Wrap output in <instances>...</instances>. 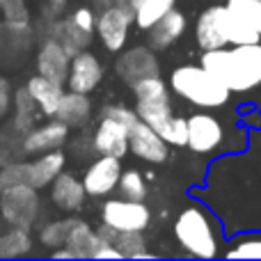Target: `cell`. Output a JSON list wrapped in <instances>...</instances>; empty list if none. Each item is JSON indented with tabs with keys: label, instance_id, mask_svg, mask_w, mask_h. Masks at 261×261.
Masks as SVG:
<instances>
[{
	"label": "cell",
	"instance_id": "cell-1",
	"mask_svg": "<svg viewBox=\"0 0 261 261\" xmlns=\"http://www.w3.org/2000/svg\"><path fill=\"white\" fill-rule=\"evenodd\" d=\"M202 67L218 76L229 92H252L261 87V41L236 44L234 48L204 50Z\"/></svg>",
	"mask_w": 261,
	"mask_h": 261
},
{
	"label": "cell",
	"instance_id": "cell-2",
	"mask_svg": "<svg viewBox=\"0 0 261 261\" xmlns=\"http://www.w3.org/2000/svg\"><path fill=\"white\" fill-rule=\"evenodd\" d=\"M170 87L176 96L199 108H220L229 99V87L213 76L206 67H195V64H184L176 67L170 76Z\"/></svg>",
	"mask_w": 261,
	"mask_h": 261
},
{
	"label": "cell",
	"instance_id": "cell-3",
	"mask_svg": "<svg viewBox=\"0 0 261 261\" xmlns=\"http://www.w3.org/2000/svg\"><path fill=\"white\" fill-rule=\"evenodd\" d=\"M174 236L179 245L197 259H213L218 254V227L206 208L190 204L176 216Z\"/></svg>",
	"mask_w": 261,
	"mask_h": 261
},
{
	"label": "cell",
	"instance_id": "cell-4",
	"mask_svg": "<svg viewBox=\"0 0 261 261\" xmlns=\"http://www.w3.org/2000/svg\"><path fill=\"white\" fill-rule=\"evenodd\" d=\"M135 94V113L142 122H147L149 126L156 130L163 128V124L172 117V99H170V87L161 76L142 78L133 87Z\"/></svg>",
	"mask_w": 261,
	"mask_h": 261
},
{
	"label": "cell",
	"instance_id": "cell-5",
	"mask_svg": "<svg viewBox=\"0 0 261 261\" xmlns=\"http://www.w3.org/2000/svg\"><path fill=\"white\" fill-rule=\"evenodd\" d=\"M0 218L5 225L14 227H32L41 218V197L39 190L30 184H18L0 193Z\"/></svg>",
	"mask_w": 261,
	"mask_h": 261
},
{
	"label": "cell",
	"instance_id": "cell-6",
	"mask_svg": "<svg viewBox=\"0 0 261 261\" xmlns=\"http://www.w3.org/2000/svg\"><path fill=\"white\" fill-rule=\"evenodd\" d=\"M135 25L133 9L128 3H110L99 9L96 16V37L108 53H119L126 48L130 28Z\"/></svg>",
	"mask_w": 261,
	"mask_h": 261
},
{
	"label": "cell",
	"instance_id": "cell-7",
	"mask_svg": "<svg viewBox=\"0 0 261 261\" xmlns=\"http://www.w3.org/2000/svg\"><path fill=\"white\" fill-rule=\"evenodd\" d=\"M101 222L115 231H144L151 222V211L140 199L106 197L101 204Z\"/></svg>",
	"mask_w": 261,
	"mask_h": 261
},
{
	"label": "cell",
	"instance_id": "cell-8",
	"mask_svg": "<svg viewBox=\"0 0 261 261\" xmlns=\"http://www.w3.org/2000/svg\"><path fill=\"white\" fill-rule=\"evenodd\" d=\"M122 158L117 156H96L83 170V186L87 195L94 199H106L117 190L119 179H122Z\"/></svg>",
	"mask_w": 261,
	"mask_h": 261
},
{
	"label": "cell",
	"instance_id": "cell-9",
	"mask_svg": "<svg viewBox=\"0 0 261 261\" xmlns=\"http://www.w3.org/2000/svg\"><path fill=\"white\" fill-rule=\"evenodd\" d=\"M115 73L122 83L133 87L142 78L161 76V64L151 46H130L126 50H119L115 60Z\"/></svg>",
	"mask_w": 261,
	"mask_h": 261
},
{
	"label": "cell",
	"instance_id": "cell-10",
	"mask_svg": "<svg viewBox=\"0 0 261 261\" xmlns=\"http://www.w3.org/2000/svg\"><path fill=\"white\" fill-rule=\"evenodd\" d=\"M71 140V128L58 117H46V122L35 124L28 133H23L21 147L23 156H37L44 151L62 149Z\"/></svg>",
	"mask_w": 261,
	"mask_h": 261
},
{
	"label": "cell",
	"instance_id": "cell-11",
	"mask_svg": "<svg viewBox=\"0 0 261 261\" xmlns=\"http://www.w3.org/2000/svg\"><path fill=\"white\" fill-rule=\"evenodd\" d=\"M128 153H133L135 158H140L144 163L161 165L170 156V144L161 138V133L153 126L138 119L128 128Z\"/></svg>",
	"mask_w": 261,
	"mask_h": 261
},
{
	"label": "cell",
	"instance_id": "cell-12",
	"mask_svg": "<svg viewBox=\"0 0 261 261\" xmlns=\"http://www.w3.org/2000/svg\"><path fill=\"white\" fill-rule=\"evenodd\" d=\"M103 76H106V67H103V62H101V58L85 48L71 58L67 90L92 94V92H96L99 85L103 83Z\"/></svg>",
	"mask_w": 261,
	"mask_h": 261
},
{
	"label": "cell",
	"instance_id": "cell-13",
	"mask_svg": "<svg viewBox=\"0 0 261 261\" xmlns=\"http://www.w3.org/2000/svg\"><path fill=\"white\" fill-rule=\"evenodd\" d=\"M69 67H71V55L64 50V46L53 37H41L39 48L35 53V69L37 73L50 78L55 83L67 85Z\"/></svg>",
	"mask_w": 261,
	"mask_h": 261
},
{
	"label": "cell",
	"instance_id": "cell-14",
	"mask_svg": "<svg viewBox=\"0 0 261 261\" xmlns=\"http://www.w3.org/2000/svg\"><path fill=\"white\" fill-rule=\"evenodd\" d=\"M92 147L96 156H117L124 158L128 153V126L113 117L101 115L92 130Z\"/></svg>",
	"mask_w": 261,
	"mask_h": 261
},
{
	"label": "cell",
	"instance_id": "cell-15",
	"mask_svg": "<svg viewBox=\"0 0 261 261\" xmlns=\"http://www.w3.org/2000/svg\"><path fill=\"white\" fill-rule=\"evenodd\" d=\"M87 190L83 186V179L76 176L73 172L64 170L53 184L48 186V199L58 211L62 213H78L83 211L87 202Z\"/></svg>",
	"mask_w": 261,
	"mask_h": 261
},
{
	"label": "cell",
	"instance_id": "cell-16",
	"mask_svg": "<svg viewBox=\"0 0 261 261\" xmlns=\"http://www.w3.org/2000/svg\"><path fill=\"white\" fill-rule=\"evenodd\" d=\"M225 130L213 115L197 113L188 117V144L186 147L195 153H211L222 144Z\"/></svg>",
	"mask_w": 261,
	"mask_h": 261
},
{
	"label": "cell",
	"instance_id": "cell-17",
	"mask_svg": "<svg viewBox=\"0 0 261 261\" xmlns=\"http://www.w3.org/2000/svg\"><path fill=\"white\" fill-rule=\"evenodd\" d=\"M67 161L69 156L62 149L32 156V161H28V184L35 186L37 190H48V186L67 170Z\"/></svg>",
	"mask_w": 261,
	"mask_h": 261
},
{
	"label": "cell",
	"instance_id": "cell-18",
	"mask_svg": "<svg viewBox=\"0 0 261 261\" xmlns=\"http://www.w3.org/2000/svg\"><path fill=\"white\" fill-rule=\"evenodd\" d=\"M222 14H225V5H213V7L204 9L197 18L195 25V37L202 50H213L227 46L225 30H222Z\"/></svg>",
	"mask_w": 261,
	"mask_h": 261
},
{
	"label": "cell",
	"instance_id": "cell-19",
	"mask_svg": "<svg viewBox=\"0 0 261 261\" xmlns=\"http://www.w3.org/2000/svg\"><path fill=\"white\" fill-rule=\"evenodd\" d=\"M25 87L32 94L35 103L39 106L41 115L44 117H55V113L60 108V101H62L64 92H67V85L50 81V78L41 76V73H32L25 81Z\"/></svg>",
	"mask_w": 261,
	"mask_h": 261
},
{
	"label": "cell",
	"instance_id": "cell-20",
	"mask_svg": "<svg viewBox=\"0 0 261 261\" xmlns=\"http://www.w3.org/2000/svg\"><path fill=\"white\" fill-rule=\"evenodd\" d=\"M92 115H94V106H92V99L90 94H83V92H73V90H67L60 101V108L55 113V117L62 119L69 128H85L90 124Z\"/></svg>",
	"mask_w": 261,
	"mask_h": 261
},
{
	"label": "cell",
	"instance_id": "cell-21",
	"mask_svg": "<svg viewBox=\"0 0 261 261\" xmlns=\"http://www.w3.org/2000/svg\"><path fill=\"white\" fill-rule=\"evenodd\" d=\"M186 25H188L186 16L174 7L172 12H167L165 16H163L161 21L156 23V25L147 30V35H149V46H151L153 50H165V48H170V46H174L176 41H179V37L186 32Z\"/></svg>",
	"mask_w": 261,
	"mask_h": 261
},
{
	"label": "cell",
	"instance_id": "cell-22",
	"mask_svg": "<svg viewBox=\"0 0 261 261\" xmlns=\"http://www.w3.org/2000/svg\"><path fill=\"white\" fill-rule=\"evenodd\" d=\"M41 37H53V39H58L71 58L76 53H81V50H85L87 44L92 41V37L78 30L67 16L53 18V21H44V35Z\"/></svg>",
	"mask_w": 261,
	"mask_h": 261
},
{
	"label": "cell",
	"instance_id": "cell-23",
	"mask_svg": "<svg viewBox=\"0 0 261 261\" xmlns=\"http://www.w3.org/2000/svg\"><path fill=\"white\" fill-rule=\"evenodd\" d=\"M64 245L76 254V259H92L96 245H99V234L83 218H69V231Z\"/></svg>",
	"mask_w": 261,
	"mask_h": 261
},
{
	"label": "cell",
	"instance_id": "cell-24",
	"mask_svg": "<svg viewBox=\"0 0 261 261\" xmlns=\"http://www.w3.org/2000/svg\"><path fill=\"white\" fill-rule=\"evenodd\" d=\"M44 117L39 110V106L35 103V99H32V94L28 92V87H16L14 90V106H12V126L16 130L18 135L28 133L32 126L37 124V119Z\"/></svg>",
	"mask_w": 261,
	"mask_h": 261
},
{
	"label": "cell",
	"instance_id": "cell-25",
	"mask_svg": "<svg viewBox=\"0 0 261 261\" xmlns=\"http://www.w3.org/2000/svg\"><path fill=\"white\" fill-rule=\"evenodd\" d=\"M32 250H35V239H32L30 229H25V227L9 225L0 234V259L28 257Z\"/></svg>",
	"mask_w": 261,
	"mask_h": 261
},
{
	"label": "cell",
	"instance_id": "cell-26",
	"mask_svg": "<svg viewBox=\"0 0 261 261\" xmlns=\"http://www.w3.org/2000/svg\"><path fill=\"white\" fill-rule=\"evenodd\" d=\"M174 3L176 0H128L130 9H133V16H135V28L147 32L167 12L174 9Z\"/></svg>",
	"mask_w": 261,
	"mask_h": 261
},
{
	"label": "cell",
	"instance_id": "cell-27",
	"mask_svg": "<svg viewBox=\"0 0 261 261\" xmlns=\"http://www.w3.org/2000/svg\"><path fill=\"white\" fill-rule=\"evenodd\" d=\"M222 30H225V37L231 46L236 44H257L261 41V32H257L252 25L239 18L234 12H229L225 5V14H222Z\"/></svg>",
	"mask_w": 261,
	"mask_h": 261
},
{
	"label": "cell",
	"instance_id": "cell-28",
	"mask_svg": "<svg viewBox=\"0 0 261 261\" xmlns=\"http://www.w3.org/2000/svg\"><path fill=\"white\" fill-rule=\"evenodd\" d=\"M115 245L119 248L124 259H151L153 257V252L147 250V241H144L142 231H117Z\"/></svg>",
	"mask_w": 261,
	"mask_h": 261
},
{
	"label": "cell",
	"instance_id": "cell-29",
	"mask_svg": "<svg viewBox=\"0 0 261 261\" xmlns=\"http://www.w3.org/2000/svg\"><path fill=\"white\" fill-rule=\"evenodd\" d=\"M67 231H69V218H53V220H46L44 225L37 231V241L39 245L48 250H55L60 245H64L67 241Z\"/></svg>",
	"mask_w": 261,
	"mask_h": 261
},
{
	"label": "cell",
	"instance_id": "cell-30",
	"mask_svg": "<svg viewBox=\"0 0 261 261\" xmlns=\"http://www.w3.org/2000/svg\"><path fill=\"white\" fill-rule=\"evenodd\" d=\"M117 190L126 199H140V202H144V197H147V179H144V174L140 170H124Z\"/></svg>",
	"mask_w": 261,
	"mask_h": 261
},
{
	"label": "cell",
	"instance_id": "cell-31",
	"mask_svg": "<svg viewBox=\"0 0 261 261\" xmlns=\"http://www.w3.org/2000/svg\"><path fill=\"white\" fill-rule=\"evenodd\" d=\"M158 133H161V138L170 147H186L188 144V119L179 117V115H172Z\"/></svg>",
	"mask_w": 261,
	"mask_h": 261
},
{
	"label": "cell",
	"instance_id": "cell-32",
	"mask_svg": "<svg viewBox=\"0 0 261 261\" xmlns=\"http://www.w3.org/2000/svg\"><path fill=\"white\" fill-rule=\"evenodd\" d=\"M227 9L261 32V0H227Z\"/></svg>",
	"mask_w": 261,
	"mask_h": 261
},
{
	"label": "cell",
	"instance_id": "cell-33",
	"mask_svg": "<svg viewBox=\"0 0 261 261\" xmlns=\"http://www.w3.org/2000/svg\"><path fill=\"white\" fill-rule=\"evenodd\" d=\"M96 16H99V9L92 7V5H78L76 9L67 14V18L78 28L81 32L94 37L96 35Z\"/></svg>",
	"mask_w": 261,
	"mask_h": 261
},
{
	"label": "cell",
	"instance_id": "cell-34",
	"mask_svg": "<svg viewBox=\"0 0 261 261\" xmlns=\"http://www.w3.org/2000/svg\"><path fill=\"white\" fill-rule=\"evenodd\" d=\"M18 184H28V161H12L7 165H0V193Z\"/></svg>",
	"mask_w": 261,
	"mask_h": 261
},
{
	"label": "cell",
	"instance_id": "cell-35",
	"mask_svg": "<svg viewBox=\"0 0 261 261\" xmlns=\"http://www.w3.org/2000/svg\"><path fill=\"white\" fill-rule=\"evenodd\" d=\"M229 259H261V236L239 239L231 250H227Z\"/></svg>",
	"mask_w": 261,
	"mask_h": 261
},
{
	"label": "cell",
	"instance_id": "cell-36",
	"mask_svg": "<svg viewBox=\"0 0 261 261\" xmlns=\"http://www.w3.org/2000/svg\"><path fill=\"white\" fill-rule=\"evenodd\" d=\"M101 115H106V117H113V119H117V122H122L124 126H133L135 122H138V113L135 110H130L126 108V106H122V103H110V106H103V110H101Z\"/></svg>",
	"mask_w": 261,
	"mask_h": 261
},
{
	"label": "cell",
	"instance_id": "cell-37",
	"mask_svg": "<svg viewBox=\"0 0 261 261\" xmlns=\"http://www.w3.org/2000/svg\"><path fill=\"white\" fill-rule=\"evenodd\" d=\"M14 106V87L12 81L5 76H0V119H5L7 115H12Z\"/></svg>",
	"mask_w": 261,
	"mask_h": 261
},
{
	"label": "cell",
	"instance_id": "cell-38",
	"mask_svg": "<svg viewBox=\"0 0 261 261\" xmlns=\"http://www.w3.org/2000/svg\"><path fill=\"white\" fill-rule=\"evenodd\" d=\"M69 9V0H46L44 9V21H53V18H62Z\"/></svg>",
	"mask_w": 261,
	"mask_h": 261
},
{
	"label": "cell",
	"instance_id": "cell-39",
	"mask_svg": "<svg viewBox=\"0 0 261 261\" xmlns=\"http://www.w3.org/2000/svg\"><path fill=\"white\" fill-rule=\"evenodd\" d=\"M92 259H124V257H122V252H119V248L115 243L99 239V245H96L94 257Z\"/></svg>",
	"mask_w": 261,
	"mask_h": 261
},
{
	"label": "cell",
	"instance_id": "cell-40",
	"mask_svg": "<svg viewBox=\"0 0 261 261\" xmlns=\"http://www.w3.org/2000/svg\"><path fill=\"white\" fill-rule=\"evenodd\" d=\"M50 257H53V259H76V254H73L67 245H60V248L50 250Z\"/></svg>",
	"mask_w": 261,
	"mask_h": 261
},
{
	"label": "cell",
	"instance_id": "cell-41",
	"mask_svg": "<svg viewBox=\"0 0 261 261\" xmlns=\"http://www.w3.org/2000/svg\"><path fill=\"white\" fill-rule=\"evenodd\" d=\"M110 3H115V0H90V5H92V7H96V9H103V7H108Z\"/></svg>",
	"mask_w": 261,
	"mask_h": 261
},
{
	"label": "cell",
	"instance_id": "cell-42",
	"mask_svg": "<svg viewBox=\"0 0 261 261\" xmlns=\"http://www.w3.org/2000/svg\"><path fill=\"white\" fill-rule=\"evenodd\" d=\"M3 231H5V220L0 218V234H3Z\"/></svg>",
	"mask_w": 261,
	"mask_h": 261
},
{
	"label": "cell",
	"instance_id": "cell-43",
	"mask_svg": "<svg viewBox=\"0 0 261 261\" xmlns=\"http://www.w3.org/2000/svg\"><path fill=\"white\" fill-rule=\"evenodd\" d=\"M115 3H128V0H115Z\"/></svg>",
	"mask_w": 261,
	"mask_h": 261
},
{
	"label": "cell",
	"instance_id": "cell-44",
	"mask_svg": "<svg viewBox=\"0 0 261 261\" xmlns=\"http://www.w3.org/2000/svg\"><path fill=\"white\" fill-rule=\"evenodd\" d=\"M3 3H5V0H0V5H3Z\"/></svg>",
	"mask_w": 261,
	"mask_h": 261
}]
</instances>
